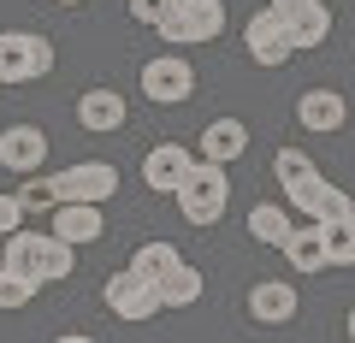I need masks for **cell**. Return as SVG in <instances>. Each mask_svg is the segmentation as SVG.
<instances>
[{
	"label": "cell",
	"mask_w": 355,
	"mask_h": 343,
	"mask_svg": "<svg viewBox=\"0 0 355 343\" xmlns=\"http://www.w3.org/2000/svg\"><path fill=\"white\" fill-rule=\"evenodd\" d=\"M53 71V42L36 30H0V83H36Z\"/></svg>",
	"instance_id": "4"
},
{
	"label": "cell",
	"mask_w": 355,
	"mask_h": 343,
	"mask_svg": "<svg viewBox=\"0 0 355 343\" xmlns=\"http://www.w3.org/2000/svg\"><path fill=\"white\" fill-rule=\"evenodd\" d=\"M320 190H326V178H320V172H302V178H291V184H284V207H296V213H308V219H314Z\"/></svg>",
	"instance_id": "24"
},
{
	"label": "cell",
	"mask_w": 355,
	"mask_h": 343,
	"mask_svg": "<svg viewBox=\"0 0 355 343\" xmlns=\"http://www.w3.org/2000/svg\"><path fill=\"white\" fill-rule=\"evenodd\" d=\"M172 261H178V249H172V243H142V249L130 254V272H137V279H160V272L172 267Z\"/></svg>",
	"instance_id": "23"
},
{
	"label": "cell",
	"mask_w": 355,
	"mask_h": 343,
	"mask_svg": "<svg viewBox=\"0 0 355 343\" xmlns=\"http://www.w3.org/2000/svg\"><path fill=\"white\" fill-rule=\"evenodd\" d=\"M30 184H18V207H24V219L30 213H53V202H60V195H53V178H42V172H24Z\"/></svg>",
	"instance_id": "22"
},
{
	"label": "cell",
	"mask_w": 355,
	"mask_h": 343,
	"mask_svg": "<svg viewBox=\"0 0 355 343\" xmlns=\"http://www.w3.org/2000/svg\"><path fill=\"white\" fill-rule=\"evenodd\" d=\"M166 6H172V0H130V18H137V24H154Z\"/></svg>",
	"instance_id": "28"
},
{
	"label": "cell",
	"mask_w": 355,
	"mask_h": 343,
	"mask_svg": "<svg viewBox=\"0 0 355 343\" xmlns=\"http://www.w3.org/2000/svg\"><path fill=\"white\" fill-rule=\"evenodd\" d=\"M36 290H42V279H30V272H18V267H6V261H0V314L24 308Z\"/></svg>",
	"instance_id": "21"
},
{
	"label": "cell",
	"mask_w": 355,
	"mask_h": 343,
	"mask_svg": "<svg viewBox=\"0 0 355 343\" xmlns=\"http://www.w3.org/2000/svg\"><path fill=\"white\" fill-rule=\"evenodd\" d=\"M243 42H249V60H254V65H266V71L291 60V36H284V18H272L266 6H261V12L249 18V30H243Z\"/></svg>",
	"instance_id": "13"
},
{
	"label": "cell",
	"mask_w": 355,
	"mask_h": 343,
	"mask_svg": "<svg viewBox=\"0 0 355 343\" xmlns=\"http://www.w3.org/2000/svg\"><path fill=\"white\" fill-rule=\"evenodd\" d=\"M314 219H320V225H326V219H355V207H349V195H343L338 184H326L320 202H314Z\"/></svg>",
	"instance_id": "25"
},
{
	"label": "cell",
	"mask_w": 355,
	"mask_h": 343,
	"mask_svg": "<svg viewBox=\"0 0 355 343\" xmlns=\"http://www.w3.org/2000/svg\"><path fill=\"white\" fill-rule=\"evenodd\" d=\"M101 302H107V314L130 319V326H142V319L160 314V290H154V279H137L130 267L113 272V279L101 284Z\"/></svg>",
	"instance_id": "7"
},
{
	"label": "cell",
	"mask_w": 355,
	"mask_h": 343,
	"mask_svg": "<svg viewBox=\"0 0 355 343\" xmlns=\"http://www.w3.org/2000/svg\"><path fill=\"white\" fill-rule=\"evenodd\" d=\"M296 284L291 279H266V284H254L249 290V314L261 319V326H291L296 319Z\"/></svg>",
	"instance_id": "15"
},
{
	"label": "cell",
	"mask_w": 355,
	"mask_h": 343,
	"mask_svg": "<svg viewBox=\"0 0 355 343\" xmlns=\"http://www.w3.org/2000/svg\"><path fill=\"white\" fill-rule=\"evenodd\" d=\"M137 89L148 95L154 107H184V101L196 95V71H190V60H184V53H154V60L142 65Z\"/></svg>",
	"instance_id": "5"
},
{
	"label": "cell",
	"mask_w": 355,
	"mask_h": 343,
	"mask_svg": "<svg viewBox=\"0 0 355 343\" xmlns=\"http://www.w3.org/2000/svg\"><path fill=\"white\" fill-rule=\"evenodd\" d=\"M343 118H349V101H343L338 89H302V95H296V125L314 130V137L343 130Z\"/></svg>",
	"instance_id": "12"
},
{
	"label": "cell",
	"mask_w": 355,
	"mask_h": 343,
	"mask_svg": "<svg viewBox=\"0 0 355 343\" xmlns=\"http://www.w3.org/2000/svg\"><path fill=\"white\" fill-rule=\"evenodd\" d=\"M18 225H24V207H18L12 190H0V237H6V231H18Z\"/></svg>",
	"instance_id": "27"
},
{
	"label": "cell",
	"mask_w": 355,
	"mask_h": 343,
	"mask_svg": "<svg viewBox=\"0 0 355 343\" xmlns=\"http://www.w3.org/2000/svg\"><path fill=\"white\" fill-rule=\"evenodd\" d=\"M302 172H314V160H308L302 148H279V154H272V178H279V184L302 178Z\"/></svg>",
	"instance_id": "26"
},
{
	"label": "cell",
	"mask_w": 355,
	"mask_h": 343,
	"mask_svg": "<svg viewBox=\"0 0 355 343\" xmlns=\"http://www.w3.org/2000/svg\"><path fill=\"white\" fill-rule=\"evenodd\" d=\"M0 261L6 267H18V272H30V279H42V284H53V279H71V267H77V249L65 237H53V231H6L0 237Z\"/></svg>",
	"instance_id": "1"
},
{
	"label": "cell",
	"mask_w": 355,
	"mask_h": 343,
	"mask_svg": "<svg viewBox=\"0 0 355 343\" xmlns=\"http://www.w3.org/2000/svg\"><path fill=\"white\" fill-rule=\"evenodd\" d=\"M42 160H48V130L42 125H6L0 130V166L6 172H42Z\"/></svg>",
	"instance_id": "8"
},
{
	"label": "cell",
	"mask_w": 355,
	"mask_h": 343,
	"mask_svg": "<svg viewBox=\"0 0 355 343\" xmlns=\"http://www.w3.org/2000/svg\"><path fill=\"white\" fill-rule=\"evenodd\" d=\"M243 154H249V125H243V118H214V125L202 130V142H196V160L231 166V160H243Z\"/></svg>",
	"instance_id": "14"
},
{
	"label": "cell",
	"mask_w": 355,
	"mask_h": 343,
	"mask_svg": "<svg viewBox=\"0 0 355 343\" xmlns=\"http://www.w3.org/2000/svg\"><path fill=\"white\" fill-rule=\"evenodd\" d=\"M53 237H65L71 249H89V243L107 237L101 202H53Z\"/></svg>",
	"instance_id": "10"
},
{
	"label": "cell",
	"mask_w": 355,
	"mask_h": 343,
	"mask_svg": "<svg viewBox=\"0 0 355 343\" xmlns=\"http://www.w3.org/2000/svg\"><path fill=\"white\" fill-rule=\"evenodd\" d=\"M154 290H160V308H196V302H202V290H207V279L184 261V254H178L172 267L154 279Z\"/></svg>",
	"instance_id": "16"
},
{
	"label": "cell",
	"mask_w": 355,
	"mask_h": 343,
	"mask_svg": "<svg viewBox=\"0 0 355 343\" xmlns=\"http://www.w3.org/2000/svg\"><path fill=\"white\" fill-rule=\"evenodd\" d=\"M53 195L60 202H113L119 195V166L113 160H77L53 172Z\"/></svg>",
	"instance_id": "6"
},
{
	"label": "cell",
	"mask_w": 355,
	"mask_h": 343,
	"mask_svg": "<svg viewBox=\"0 0 355 343\" xmlns=\"http://www.w3.org/2000/svg\"><path fill=\"white\" fill-rule=\"evenodd\" d=\"M178 207H184V219L190 225H219L225 219V202H231V178L219 160H190V172L178 178Z\"/></svg>",
	"instance_id": "2"
},
{
	"label": "cell",
	"mask_w": 355,
	"mask_h": 343,
	"mask_svg": "<svg viewBox=\"0 0 355 343\" xmlns=\"http://www.w3.org/2000/svg\"><path fill=\"white\" fill-rule=\"evenodd\" d=\"M284 36H291V53L320 48V42L331 36V6H326V0H308L302 12H291V18H284Z\"/></svg>",
	"instance_id": "18"
},
{
	"label": "cell",
	"mask_w": 355,
	"mask_h": 343,
	"mask_svg": "<svg viewBox=\"0 0 355 343\" xmlns=\"http://www.w3.org/2000/svg\"><path fill=\"white\" fill-rule=\"evenodd\" d=\"M302 6H308V0H266V12H272V18H291V12H302Z\"/></svg>",
	"instance_id": "29"
},
{
	"label": "cell",
	"mask_w": 355,
	"mask_h": 343,
	"mask_svg": "<svg viewBox=\"0 0 355 343\" xmlns=\"http://www.w3.org/2000/svg\"><path fill=\"white\" fill-rule=\"evenodd\" d=\"M166 42H219L225 30V0H172L160 18H154Z\"/></svg>",
	"instance_id": "3"
},
{
	"label": "cell",
	"mask_w": 355,
	"mask_h": 343,
	"mask_svg": "<svg viewBox=\"0 0 355 343\" xmlns=\"http://www.w3.org/2000/svg\"><path fill=\"white\" fill-rule=\"evenodd\" d=\"M249 237L266 243V249H279V243L291 237V207H284V202H261V207H249Z\"/></svg>",
	"instance_id": "19"
},
{
	"label": "cell",
	"mask_w": 355,
	"mask_h": 343,
	"mask_svg": "<svg viewBox=\"0 0 355 343\" xmlns=\"http://www.w3.org/2000/svg\"><path fill=\"white\" fill-rule=\"evenodd\" d=\"M190 160H196V154L184 148V142H154V148L142 154V184H148L154 195H172L178 178L190 172Z\"/></svg>",
	"instance_id": "11"
},
{
	"label": "cell",
	"mask_w": 355,
	"mask_h": 343,
	"mask_svg": "<svg viewBox=\"0 0 355 343\" xmlns=\"http://www.w3.org/2000/svg\"><path fill=\"white\" fill-rule=\"evenodd\" d=\"M125 118H130L125 89H83L77 95V125L89 137H113V130H125Z\"/></svg>",
	"instance_id": "9"
},
{
	"label": "cell",
	"mask_w": 355,
	"mask_h": 343,
	"mask_svg": "<svg viewBox=\"0 0 355 343\" xmlns=\"http://www.w3.org/2000/svg\"><path fill=\"white\" fill-rule=\"evenodd\" d=\"M53 6H83V0H53Z\"/></svg>",
	"instance_id": "30"
},
{
	"label": "cell",
	"mask_w": 355,
	"mask_h": 343,
	"mask_svg": "<svg viewBox=\"0 0 355 343\" xmlns=\"http://www.w3.org/2000/svg\"><path fill=\"white\" fill-rule=\"evenodd\" d=\"M320 243H326V267H349L355 261V219H326L320 225Z\"/></svg>",
	"instance_id": "20"
},
{
	"label": "cell",
	"mask_w": 355,
	"mask_h": 343,
	"mask_svg": "<svg viewBox=\"0 0 355 343\" xmlns=\"http://www.w3.org/2000/svg\"><path fill=\"white\" fill-rule=\"evenodd\" d=\"M284 261H291V272H302V279H314V272H326V243H320V225L308 219V225H291V237L279 243Z\"/></svg>",
	"instance_id": "17"
}]
</instances>
